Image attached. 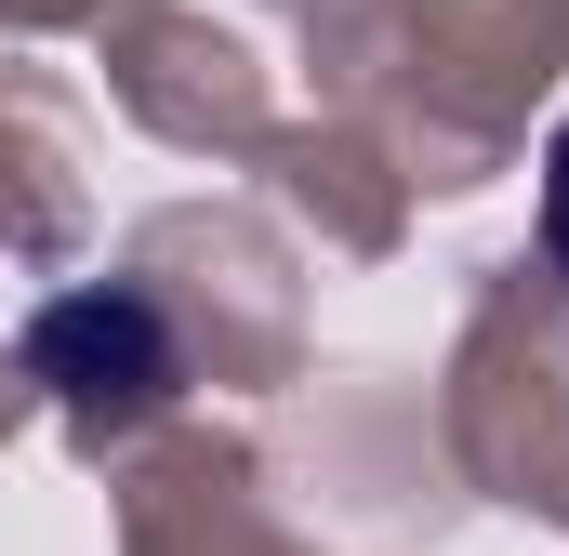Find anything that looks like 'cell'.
I'll return each mask as SVG.
<instances>
[{
  "label": "cell",
  "mask_w": 569,
  "mask_h": 556,
  "mask_svg": "<svg viewBox=\"0 0 569 556\" xmlns=\"http://www.w3.org/2000/svg\"><path fill=\"white\" fill-rule=\"evenodd\" d=\"M543 252H557V278H569V120H557V146H543Z\"/></svg>",
  "instance_id": "1"
}]
</instances>
